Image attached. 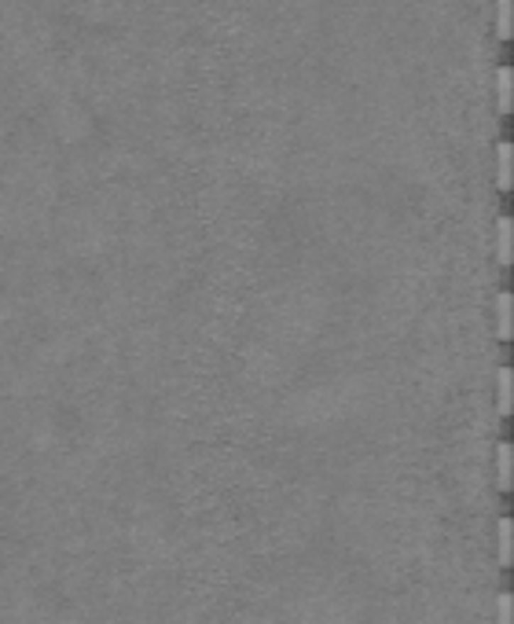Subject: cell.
Masks as SVG:
<instances>
[{
	"label": "cell",
	"instance_id": "cell-2",
	"mask_svg": "<svg viewBox=\"0 0 514 624\" xmlns=\"http://www.w3.org/2000/svg\"><path fill=\"white\" fill-rule=\"evenodd\" d=\"M496 261L510 265V217L496 221Z\"/></svg>",
	"mask_w": 514,
	"mask_h": 624
},
{
	"label": "cell",
	"instance_id": "cell-1",
	"mask_svg": "<svg viewBox=\"0 0 514 624\" xmlns=\"http://www.w3.org/2000/svg\"><path fill=\"white\" fill-rule=\"evenodd\" d=\"M510 385H514L510 368H500V371H496V412H500L503 419L510 415Z\"/></svg>",
	"mask_w": 514,
	"mask_h": 624
},
{
	"label": "cell",
	"instance_id": "cell-6",
	"mask_svg": "<svg viewBox=\"0 0 514 624\" xmlns=\"http://www.w3.org/2000/svg\"><path fill=\"white\" fill-rule=\"evenodd\" d=\"M496 103H500L503 114L510 111V67H500V70H496Z\"/></svg>",
	"mask_w": 514,
	"mask_h": 624
},
{
	"label": "cell",
	"instance_id": "cell-5",
	"mask_svg": "<svg viewBox=\"0 0 514 624\" xmlns=\"http://www.w3.org/2000/svg\"><path fill=\"white\" fill-rule=\"evenodd\" d=\"M496 485L507 492L510 488V444L496 448Z\"/></svg>",
	"mask_w": 514,
	"mask_h": 624
},
{
	"label": "cell",
	"instance_id": "cell-3",
	"mask_svg": "<svg viewBox=\"0 0 514 624\" xmlns=\"http://www.w3.org/2000/svg\"><path fill=\"white\" fill-rule=\"evenodd\" d=\"M496 187L507 191L510 187V143L496 147Z\"/></svg>",
	"mask_w": 514,
	"mask_h": 624
},
{
	"label": "cell",
	"instance_id": "cell-9",
	"mask_svg": "<svg viewBox=\"0 0 514 624\" xmlns=\"http://www.w3.org/2000/svg\"><path fill=\"white\" fill-rule=\"evenodd\" d=\"M496 624H510V595L496 598Z\"/></svg>",
	"mask_w": 514,
	"mask_h": 624
},
{
	"label": "cell",
	"instance_id": "cell-8",
	"mask_svg": "<svg viewBox=\"0 0 514 624\" xmlns=\"http://www.w3.org/2000/svg\"><path fill=\"white\" fill-rule=\"evenodd\" d=\"M496 37H510V0H496Z\"/></svg>",
	"mask_w": 514,
	"mask_h": 624
},
{
	"label": "cell",
	"instance_id": "cell-7",
	"mask_svg": "<svg viewBox=\"0 0 514 624\" xmlns=\"http://www.w3.org/2000/svg\"><path fill=\"white\" fill-rule=\"evenodd\" d=\"M496 536H500V566H510V518H500L496 525Z\"/></svg>",
	"mask_w": 514,
	"mask_h": 624
},
{
	"label": "cell",
	"instance_id": "cell-4",
	"mask_svg": "<svg viewBox=\"0 0 514 624\" xmlns=\"http://www.w3.org/2000/svg\"><path fill=\"white\" fill-rule=\"evenodd\" d=\"M496 338L507 341L510 338V294L496 297Z\"/></svg>",
	"mask_w": 514,
	"mask_h": 624
}]
</instances>
